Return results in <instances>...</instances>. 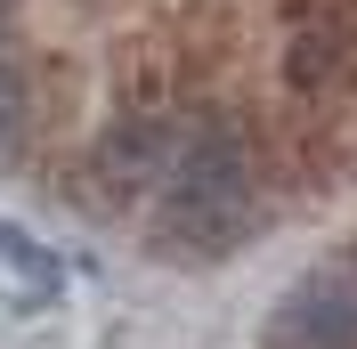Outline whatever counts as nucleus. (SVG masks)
<instances>
[{
    "instance_id": "obj_2",
    "label": "nucleus",
    "mask_w": 357,
    "mask_h": 349,
    "mask_svg": "<svg viewBox=\"0 0 357 349\" xmlns=\"http://www.w3.org/2000/svg\"><path fill=\"white\" fill-rule=\"evenodd\" d=\"M17 122H24V89H17V73L0 66V147L17 138Z\"/></svg>"
},
{
    "instance_id": "obj_1",
    "label": "nucleus",
    "mask_w": 357,
    "mask_h": 349,
    "mask_svg": "<svg viewBox=\"0 0 357 349\" xmlns=\"http://www.w3.org/2000/svg\"><path fill=\"white\" fill-rule=\"evenodd\" d=\"M0 260H17V268H24L33 284H49V292H57V260H49V252H41L33 236H17L8 219H0Z\"/></svg>"
}]
</instances>
